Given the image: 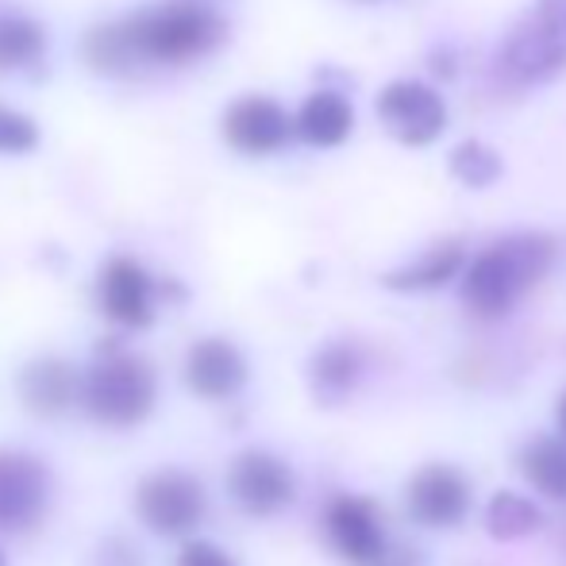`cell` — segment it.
I'll return each instance as SVG.
<instances>
[{
  "instance_id": "19",
  "label": "cell",
  "mask_w": 566,
  "mask_h": 566,
  "mask_svg": "<svg viewBox=\"0 0 566 566\" xmlns=\"http://www.w3.org/2000/svg\"><path fill=\"white\" fill-rule=\"evenodd\" d=\"M82 59L90 62V70L97 74H108V77H124L132 74L135 66H143L139 54H135V43H132V31H127L124 20H113V23H101L85 35L82 43Z\"/></svg>"
},
{
  "instance_id": "5",
  "label": "cell",
  "mask_w": 566,
  "mask_h": 566,
  "mask_svg": "<svg viewBox=\"0 0 566 566\" xmlns=\"http://www.w3.org/2000/svg\"><path fill=\"white\" fill-rule=\"evenodd\" d=\"M324 536L332 552L350 566H378L389 552L381 509L363 493H336L324 505Z\"/></svg>"
},
{
  "instance_id": "15",
  "label": "cell",
  "mask_w": 566,
  "mask_h": 566,
  "mask_svg": "<svg viewBox=\"0 0 566 566\" xmlns=\"http://www.w3.org/2000/svg\"><path fill=\"white\" fill-rule=\"evenodd\" d=\"M358 374H363V355H358L355 343L347 339H332L308 363V386H313L316 405L324 409H336L347 401L358 386Z\"/></svg>"
},
{
  "instance_id": "24",
  "label": "cell",
  "mask_w": 566,
  "mask_h": 566,
  "mask_svg": "<svg viewBox=\"0 0 566 566\" xmlns=\"http://www.w3.org/2000/svg\"><path fill=\"white\" fill-rule=\"evenodd\" d=\"M93 566H147V559H143V552L132 539L108 536V539H101L97 555H93Z\"/></svg>"
},
{
  "instance_id": "4",
  "label": "cell",
  "mask_w": 566,
  "mask_h": 566,
  "mask_svg": "<svg viewBox=\"0 0 566 566\" xmlns=\"http://www.w3.org/2000/svg\"><path fill=\"white\" fill-rule=\"evenodd\" d=\"M135 513L155 536H189L209 513V497L197 474L178 467H163L135 485Z\"/></svg>"
},
{
  "instance_id": "20",
  "label": "cell",
  "mask_w": 566,
  "mask_h": 566,
  "mask_svg": "<svg viewBox=\"0 0 566 566\" xmlns=\"http://www.w3.org/2000/svg\"><path fill=\"white\" fill-rule=\"evenodd\" d=\"M544 528V513L532 497L513 490H501L490 497L485 505V532H490L497 544H509V539H524L532 532Z\"/></svg>"
},
{
  "instance_id": "11",
  "label": "cell",
  "mask_w": 566,
  "mask_h": 566,
  "mask_svg": "<svg viewBox=\"0 0 566 566\" xmlns=\"http://www.w3.org/2000/svg\"><path fill=\"white\" fill-rule=\"evenodd\" d=\"M220 127H224L228 147L251 158L274 155L297 135L293 132V116L277 101L262 97V93H247V97L231 101Z\"/></svg>"
},
{
  "instance_id": "6",
  "label": "cell",
  "mask_w": 566,
  "mask_h": 566,
  "mask_svg": "<svg viewBox=\"0 0 566 566\" xmlns=\"http://www.w3.org/2000/svg\"><path fill=\"white\" fill-rule=\"evenodd\" d=\"M378 119L397 143L405 147H428L443 135L448 127V105L443 97L424 82H412V77H401V82H389L386 90L378 93Z\"/></svg>"
},
{
  "instance_id": "9",
  "label": "cell",
  "mask_w": 566,
  "mask_h": 566,
  "mask_svg": "<svg viewBox=\"0 0 566 566\" xmlns=\"http://www.w3.org/2000/svg\"><path fill=\"white\" fill-rule=\"evenodd\" d=\"M470 501H474L470 478L451 462H428L405 485V509L424 528H454V524H462L470 513Z\"/></svg>"
},
{
  "instance_id": "13",
  "label": "cell",
  "mask_w": 566,
  "mask_h": 566,
  "mask_svg": "<svg viewBox=\"0 0 566 566\" xmlns=\"http://www.w3.org/2000/svg\"><path fill=\"white\" fill-rule=\"evenodd\" d=\"M186 386L201 401H228L247 386V358L231 339H197L186 355Z\"/></svg>"
},
{
  "instance_id": "18",
  "label": "cell",
  "mask_w": 566,
  "mask_h": 566,
  "mask_svg": "<svg viewBox=\"0 0 566 566\" xmlns=\"http://www.w3.org/2000/svg\"><path fill=\"white\" fill-rule=\"evenodd\" d=\"M521 474L536 493L566 505V436H536L524 443Z\"/></svg>"
},
{
  "instance_id": "21",
  "label": "cell",
  "mask_w": 566,
  "mask_h": 566,
  "mask_svg": "<svg viewBox=\"0 0 566 566\" xmlns=\"http://www.w3.org/2000/svg\"><path fill=\"white\" fill-rule=\"evenodd\" d=\"M43 46H46V35L35 20L0 12V74L35 66V62L43 59Z\"/></svg>"
},
{
  "instance_id": "25",
  "label": "cell",
  "mask_w": 566,
  "mask_h": 566,
  "mask_svg": "<svg viewBox=\"0 0 566 566\" xmlns=\"http://www.w3.org/2000/svg\"><path fill=\"white\" fill-rule=\"evenodd\" d=\"M178 566H235V559L220 552L217 544H205V539H197V544L181 547Z\"/></svg>"
},
{
  "instance_id": "10",
  "label": "cell",
  "mask_w": 566,
  "mask_h": 566,
  "mask_svg": "<svg viewBox=\"0 0 566 566\" xmlns=\"http://www.w3.org/2000/svg\"><path fill=\"white\" fill-rule=\"evenodd\" d=\"M51 505V470L28 451H0V532H31Z\"/></svg>"
},
{
  "instance_id": "29",
  "label": "cell",
  "mask_w": 566,
  "mask_h": 566,
  "mask_svg": "<svg viewBox=\"0 0 566 566\" xmlns=\"http://www.w3.org/2000/svg\"><path fill=\"white\" fill-rule=\"evenodd\" d=\"M0 566H8V559H4V552H0Z\"/></svg>"
},
{
  "instance_id": "7",
  "label": "cell",
  "mask_w": 566,
  "mask_h": 566,
  "mask_svg": "<svg viewBox=\"0 0 566 566\" xmlns=\"http://www.w3.org/2000/svg\"><path fill=\"white\" fill-rule=\"evenodd\" d=\"M497 70L513 85H547L566 70V39L555 35L536 12L524 15L497 46Z\"/></svg>"
},
{
  "instance_id": "28",
  "label": "cell",
  "mask_w": 566,
  "mask_h": 566,
  "mask_svg": "<svg viewBox=\"0 0 566 566\" xmlns=\"http://www.w3.org/2000/svg\"><path fill=\"white\" fill-rule=\"evenodd\" d=\"M555 417H559V432L566 436V394L559 397V409H555Z\"/></svg>"
},
{
  "instance_id": "16",
  "label": "cell",
  "mask_w": 566,
  "mask_h": 566,
  "mask_svg": "<svg viewBox=\"0 0 566 566\" xmlns=\"http://www.w3.org/2000/svg\"><path fill=\"white\" fill-rule=\"evenodd\" d=\"M462 266H467V247H462V239H440V243L428 247V251L417 254L412 262L389 270V274L381 277V285L394 293H428V290L448 285Z\"/></svg>"
},
{
  "instance_id": "22",
  "label": "cell",
  "mask_w": 566,
  "mask_h": 566,
  "mask_svg": "<svg viewBox=\"0 0 566 566\" xmlns=\"http://www.w3.org/2000/svg\"><path fill=\"white\" fill-rule=\"evenodd\" d=\"M451 174L462 181L467 189H490L493 181L501 178V155L490 147V143H478V139H467L451 150Z\"/></svg>"
},
{
  "instance_id": "26",
  "label": "cell",
  "mask_w": 566,
  "mask_h": 566,
  "mask_svg": "<svg viewBox=\"0 0 566 566\" xmlns=\"http://www.w3.org/2000/svg\"><path fill=\"white\" fill-rule=\"evenodd\" d=\"M536 15L555 31V35L566 39V0H536Z\"/></svg>"
},
{
  "instance_id": "14",
  "label": "cell",
  "mask_w": 566,
  "mask_h": 566,
  "mask_svg": "<svg viewBox=\"0 0 566 566\" xmlns=\"http://www.w3.org/2000/svg\"><path fill=\"white\" fill-rule=\"evenodd\" d=\"M15 389H20V401L31 417L54 420L70 409L74 401H82V374L66 363V358H31L20 374H15Z\"/></svg>"
},
{
  "instance_id": "17",
  "label": "cell",
  "mask_w": 566,
  "mask_h": 566,
  "mask_svg": "<svg viewBox=\"0 0 566 566\" xmlns=\"http://www.w3.org/2000/svg\"><path fill=\"white\" fill-rule=\"evenodd\" d=\"M350 127H355V108L343 93L332 90H316L313 97H305V105L293 116V132H297L301 143L308 147H339L347 143Z\"/></svg>"
},
{
  "instance_id": "3",
  "label": "cell",
  "mask_w": 566,
  "mask_h": 566,
  "mask_svg": "<svg viewBox=\"0 0 566 566\" xmlns=\"http://www.w3.org/2000/svg\"><path fill=\"white\" fill-rule=\"evenodd\" d=\"M139 62H163L181 66L201 54L217 51L228 35V23L201 0H181V4L150 8V12L124 15Z\"/></svg>"
},
{
  "instance_id": "8",
  "label": "cell",
  "mask_w": 566,
  "mask_h": 566,
  "mask_svg": "<svg viewBox=\"0 0 566 566\" xmlns=\"http://www.w3.org/2000/svg\"><path fill=\"white\" fill-rule=\"evenodd\" d=\"M228 493L247 516H274L293 501L297 478H293L290 462H282L277 454L262 448H251L231 459Z\"/></svg>"
},
{
  "instance_id": "2",
  "label": "cell",
  "mask_w": 566,
  "mask_h": 566,
  "mask_svg": "<svg viewBox=\"0 0 566 566\" xmlns=\"http://www.w3.org/2000/svg\"><path fill=\"white\" fill-rule=\"evenodd\" d=\"M158 374L135 350L105 343L82 374V409L105 428H135L155 412Z\"/></svg>"
},
{
  "instance_id": "12",
  "label": "cell",
  "mask_w": 566,
  "mask_h": 566,
  "mask_svg": "<svg viewBox=\"0 0 566 566\" xmlns=\"http://www.w3.org/2000/svg\"><path fill=\"white\" fill-rule=\"evenodd\" d=\"M155 293L158 285L150 282V274L127 254H116L101 266L97 277V301L101 313L119 328H147L155 321Z\"/></svg>"
},
{
  "instance_id": "1",
  "label": "cell",
  "mask_w": 566,
  "mask_h": 566,
  "mask_svg": "<svg viewBox=\"0 0 566 566\" xmlns=\"http://www.w3.org/2000/svg\"><path fill=\"white\" fill-rule=\"evenodd\" d=\"M559 243L544 231H516L470 259L462 274V305L478 321H501L509 316L528 290H536L555 266Z\"/></svg>"
},
{
  "instance_id": "27",
  "label": "cell",
  "mask_w": 566,
  "mask_h": 566,
  "mask_svg": "<svg viewBox=\"0 0 566 566\" xmlns=\"http://www.w3.org/2000/svg\"><path fill=\"white\" fill-rule=\"evenodd\" d=\"M378 566H424L420 563V555H412V552H386V559H381Z\"/></svg>"
},
{
  "instance_id": "23",
  "label": "cell",
  "mask_w": 566,
  "mask_h": 566,
  "mask_svg": "<svg viewBox=\"0 0 566 566\" xmlns=\"http://www.w3.org/2000/svg\"><path fill=\"white\" fill-rule=\"evenodd\" d=\"M39 143V124L0 105V155H28Z\"/></svg>"
}]
</instances>
